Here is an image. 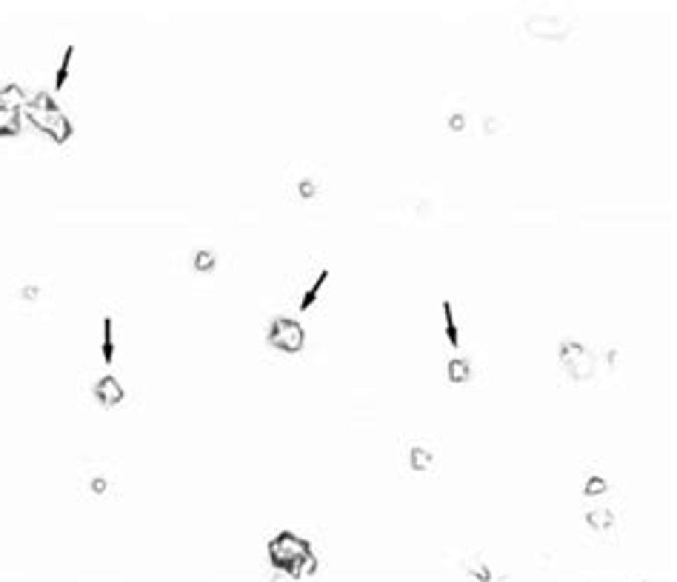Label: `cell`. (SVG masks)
Here are the masks:
<instances>
[{"instance_id":"1","label":"cell","mask_w":677,"mask_h":582,"mask_svg":"<svg viewBox=\"0 0 677 582\" xmlns=\"http://www.w3.org/2000/svg\"><path fill=\"white\" fill-rule=\"evenodd\" d=\"M23 115H26V120H29L34 129L43 132V134H49L55 143H66L69 137H72V126H69V118L60 112V106H57L52 97H46V94L32 97V100L23 106Z\"/></svg>"},{"instance_id":"2","label":"cell","mask_w":677,"mask_h":582,"mask_svg":"<svg viewBox=\"0 0 677 582\" xmlns=\"http://www.w3.org/2000/svg\"><path fill=\"white\" fill-rule=\"evenodd\" d=\"M523 31L534 41H566L575 31V23L557 12H531L523 17Z\"/></svg>"},{"instance_id":"3","label":"cell","mask_w":677,"mask_h":582,"mask_svg":"<svg viewBox=\"0 0 677 582\" xmlns=\"http://www.w3.org/2000/svg\"><path fill=\"white\" fill-rule=\"evenodd\" d=\"M560 357H563L568 374H572L575 380H589L594 374V354L586 346H580V343H563Z\"/></svg>"},{"instance_id":"4","label":"cell","mask_w":677,"mask_h":582,"mask_svg":"<svg viewBox=\"0 0 677 582\" xmlns=\"http://www.w3.org/2000/svg\"><path fill=\"white\" fill-rule=\"evenodd\" d=\"M272 343L280 351H300V346H303V329H300L295 320L283 317V320H277L272 325Z\"/></svg>"},{"instance_id":"5","label":"cell","mask_w":677,"mask_h":582,"mask_svg":"<svg viewBox=\"0 0 677 582\" xmlns=\"http://www.w3.org/2000/svg\"><path fill=\"white\" fill-rule=\"evenodd\" d=\"M20 126H23V112H18V108L0 106V137H12V134H18Z\"/></svg>"},{"instance_id":"6","label":"cell","mask_w":677,"mask_h":582,"mask_svg":"<svg viewBox=\"0 0 677 582\" xmlns=\"http://www.w3.org/2000/svg\"><path fill=\"white\" fill-rule=\"evenodd\" d=\"M26 103H29V97H26V92H23L18 83H9V86L0 89V106L18 108V112H23V106H26Z\"/></svg>"},{"instance_id":"7","label":"cell","mask_w":677,"mask_h":582,"mask_svg":"<svg viewBox=\"0 0 677 582\" xmlns=\"http://www.w3.org/2000/svg\"><path fill=\"white\" fill-rule=\"evenodd\" d=\"M97 397L103 399V403H118L120 399V385L115 383V377H103L100 383H97Z\"/></svg>"},{"instance_id":"8","label":"cell","mask_w":677,"mask_h":582,"mask_svg":"<svg viewBox=\"0 0 677 582\" xmlns=\"http://www.w3.org/2000/svg\"><path fill=\"white\" fill-rule=\"evenodd\" d=\"M449 377H452L454 383L469 380V377H472V366H469V360H463V357L452 360V362H449Z\"/></svg>"},{"instance_id":"9","label":"cell","mask_w":677,"mask_h":582,"mask_svg":"<svg viewBox=\"0 0 677 582\" xmlns=\"http://www.w3.org/2000/svg\"><path fill=\"white\" fill-rule=\"evenodd\" d=\"M72 46L66 49V55H63V60H60V66H57V75H55V86L57 89H63L66 86V78H69V63H72Z\"/></svg>"},{"instance_id":"10","label":"cell","mask_w":677,"mask_h":582,"mask_svg":"<svg viewBox=\"0 0 677 582\" xmlns=\"http://www.w3.org/2000/svg\"><path fill=\"white\" fill-rule=\"evenodd\" d=\"M432 454L426 451V448H412V468H417V471H423V468H429L432 465Z\"/></svg>"},{"instance_id":"11","label":"cell","mask_w":677,"mask_h":582,"mask_svg":"<svg viewBox=\"0 0 677 582\" xmlns=\"http://www.w3.org/2000/svg\"><path fill=\"white\" fill-rule=\"evenodd\" d=\"M298 192H300V197H314V194H320V186L314 183V180H303V183H298Z\"/></svg>"},{"instance_id":"12","label":"cell","mask_w":677,"mask_h":582,"mask_svg":"<svg viewBox=\"0 0 677 582\" xmlns=\"http://www.w3.org/2000/svg\"><path fill=\"white\" fill-rule=\"evenodd\" d=\"M497 132H503V120L501 118H486L483 120V134H497Z\"/></svg>"},{"instance_id":"13","label":"cell","mask_w":677,"mask_h":582,"mask_svg":"<svg viewBox=\"0 0 677 582\" xmlns=\"http://www.w3.org/2000/svg\"><path fill=\"white\" fill-rule=\"evenodd\" d=\"M443 308H446V329H449V340H452V343H457V329H454V317H452V306L446 303Z\"/></svg>"},{"instance_id":"14","label":"cell","mask_w":677,"mask_h":582,"mask_svg":"<svg viewBox=\"0 0 677 582\" xmlns=\"http://www.w3.org/2000/svg\"><path fill=\"white\" fill-rule=\"evenodd\" d=\"M449 129L452 132H463V129H466V115H452L449 118Z\"/></svg>"},{"instance_id":"15","label":"cell","mask_w":677,"mask_h":582,"mask_svg":"<svg viewBox=\"0 0 677 582\" xmlns=\"http://www.w3.org/2000/svg\"><path fill=\"white\" fill-rule=\"evenodd\" d=\"M195 260H197V269H211V260H215V257H211L209 251H200Z\"/></svg>"}]
</instances>
